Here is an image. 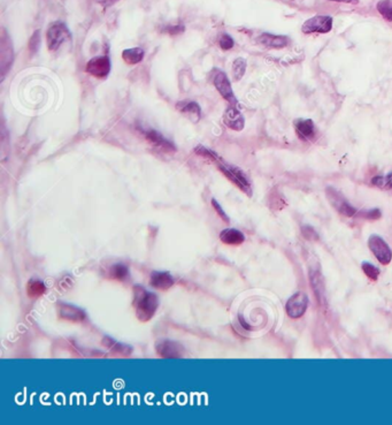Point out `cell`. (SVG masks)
Instances as JSON below:
<instances>
[{"instance_id": "obj_29", "label": "cell", "mask_w": 392, "mask_h": 425, "mask_svg": "<svg viewBox=\"0 0 392 425\" xmlns=\"http://www.w3.org/2000/svg\"><path fill=\"white\" fill-rule=\"evenodd\" d=\"M218 44H220V47L222 48V50L228 51V50H230V48L234 47L235 43H234V39H232V38L229 36V35L223 34L220 37V39H218Z\"/></svg>"}, {"instance_id": "obj_28", "label": "cell", "mask_w": 392, "mask_h": 425, "mask_svg": "<svg viewBox=\"0 0 392 425\" xmlns=\"http://www.w3.org/2000/svg\"><path fill=\"white\" fill-rule=\"evenodd\" d=\"M358 216L368 220H376V219H380L381 216H382V213H381V211L379 209H374V210L361 211V212L358 213Z\"/></svg>"}, {"instance_id": "obj_26", "label": "cell", "mask_w": 392, "mask_h": 425, "mask_svg": "<svg viewBox=\"0 0 392 425\" xmlns=\"http://www.w3.org/2000/svg\"><path fill=\"white\" fill-rule=\"evenodd\" d=\"M109 274L113 279L122 280L128 276V268L122 264H115L110 268Z\"/></svg>"}, {"instance_id": "obj_33", "label": "cell", "mask_w": 392, "mask_h": 425, "mask_svg": "<svg viewBox=\"0 0 392 425\" xmlns=\"http://www.w3.org/2000/svg\"><path fill=\"white\" fill-rule=\"evenodd\" d=\"M183 30H184V27H182V26H176V27H171L167 31H168L169 34L175 35V34H181Z\"/></svg>"}, {"instance_id": "obj_17", "label": "cell", "mask_w": 392, "mask_h": 425, "mask_svg": "<svg viewBox=\"0 0 392 425\" xmlns=\"http://www.w3.org/2000/svg\"><path fill=\"white\" fill-rule=\"evenodd\" d=\"M220 240L225 244L238 245L244 242L245 236L241 231L235 230V228H227L221 232Z\"/></svg>"}, {"instance_id": "obj_18", "label": "cell", "mask_w": 392, "mask_h": 425, "mask_svg": "<svg viewBox=\"0 0 392 425\" xmlns=\"http://www.w3.org/2000/svg\"><path fill=\"white\" fill-rule=\"evenodd\" d=\"M178 109L183 114L190 117L193 122H198L201 119V110L195 102H182L178 104Z\"/></svg>"}, {"instance_id": "obj_23", "label": "cell", "mask_w": 392, "mask_h": 425, "mask_svg": "<svg viewBox=\"0 0 392 425\" xmlns=\"http://www.w3.org/2000/svg\"><path fill=\"white\" fill-rule=\"evenodd\" d=\"M376 8L384 20L392 22V0H380Z\"/></svg>"}, {"instance_id": "obj_22", "label": "cell", "mask_w": 392, "mask_h": 425, "mask_svg": "<svg viewBox=\"0 0 392 425\" xmlns=\"http://www.w3.org/2000/svg\"><path fill=\"white\" fill-rule=\"evenodd\" d=\"M46 292V286L40 280H31L27 285V293L30 297H38L44 295Z\"/></svg>"}, {"instance_id": "obj_1", "label": "cell", "mask_w": 392, "mask_h": 425, "mask_svg": "<svg viewBox=\"0 0 392 425\" xmlns=\"http://www.w3.org/2000/svg\"><path fill=\"white\" fill-rule=\"evenodd\" d=\"M158 296L155 294L147 292L142 286H135L134 288V307L136 310V316L141 321L150 320L158 309Z\"/></svg>"}, {"instance_id": "obj_14", "label": "cell", "mask_w": 392, "mask_h": 425, "mask_svg": "<svg viewBox=\"0 0 392 425\" xmlns=\"http://www.w3.org/2000/svg\"><path fill=\"white\" fill-rule=\"evenodd\" d=\"M58 312L61 319H65L68 321L77 323V321H83L85 319L84 311L67 303H59Z\"/></svg>"}, {"instance_id": "obj_6", "label": "cell", "mask_w": 392, "mask_h": 425, "mask_svg": "<svg viewBox=\"0 0 392 425\" xmlns=\"http://www.w3.org/2000/svg\"><path fill=\"white\" fill-rule=\"evenodd\" d=\"M213 84L218 93L230 104V105H237V99H236L235 93L232 91L231 83L229 81L228 76L223 72H216V74L213 77Z\"/></svg>"}, {"instance_id": "obj_25", "label": "cell", "mask_w": 392, "mask_h": 425, "mask_svg": "<svg viewBox=\"0 0 392 425\" xmlns=\"http://www.w3.org/2000/svg\"><path fill=\"white\" fill-rule=\"evenodd\" d=\"M372 183L377 188L389 190L392 193V172L386 176H376L372 180Z\"/></svg>"}, {"instance_id": "obj_9", "label": "cell", "mask_w": 392, "mask_h": 425, "mask_svg": "<svg viewBox=\"0 0 392 425\" xmlns=\"http://www.w3.org/2000/svg\"><path fill=\"white\" fill-rule=\"evenodd\" d=\"M145 138L155 150L164 152V154H174L176 152L175 145L166 140L160 133L155 130H147L145 133Z\"/></svg>"}, {"instance_id": "obj_20", "label": "cell", "mask_w": 392, "mask_h": 425, "mask_svg": "<svg viewBox=\"0 0 392 425\" xmlns=\"http://www.w3.org/2000/svg\"><path fill=\"white\" fill-rule=\"evenodd\" d=\"M143 58H144V51L140 47L127 48V50H124L122 53V59L129 65L140 64V62L143 60Z\"/></svg>"}, {"instance_id": "obj_19", "label": "cell", "mask_w": 392, "mask_h": 425, "mask_svg": "<svg viewBox=\"0 0 392 425\" xmlns=\"http://www.w3.org/2000/svg\"><path fill=\"white\" fill-rule=\"evenodd\" d=\"M311 275V283H312V288L314 290L315 296H317V299L319 302H322V299H323L324 296V281L323 278H322V274L320 273L319 270H311L310 272Z\"/></svg>"}, {"instance_id": "obj_4", "label": "cell", "mask_w": 392, "mask_h": 425, "mask_svg": "<svg viewBox=\"0 0 392 425\" xmlns=\"http://www.w3.org/2000/svg\"><path fill=\"white\" fill-rule=\"evenodd\" d=\"M332 29V17L328 15H315L305 21L301 31L304 34H327Z\"/></svg>"}, {"instance_id": "obj_5", "label": "cell", "mask_w": 392, "mask_h": 425, "mask_svg": "<svg viewBox=\"0 0 392 425\" xmlns=\"http://www.w3.org/2000/svg\"><path fill=\"white\" fill-rule=\"evenodd\" d=\"M368 247L381 264L388 265L392 259V250L389 244L379 235H372L368 240Z\"/></svg>"}, {"instance_id": "obj_27", "label": "cell", "mask_w": 392, "mask_h": 425, "mask_svg": "<svg viewBox=\"0 0 392 425\" xmlns=\"http://www.w3.org/2000/svg\"><path fill=\"white\" fill-rule=\"evenodd\" d=\"M362 271L365 272V274L368 276L370 280H377L380 276V270L374 266L370 263H363L362 264Z\"/></svg>"}, {"instance_id": "obj_30", "label": "cell", "mask_w": 392, "mask_h": 425, "mask_svg": "<svg viewBox=\"0 0 392 425\" xmlns=\"http://www.w3.org/2000/svg\"><path fill=\"white\" fill-rule=\"evenodd\" d=\"M301 233H303L305 238H307V240H310V241H315L319 238L318 233L314 231V228L311 227V226L301 227Z\"/></svg>"}, {"instance_id": "obj_32", "label": "cell", "mask_w": 392, "mask_h": 425, "mask_svg": "<svg viewBox=\"0 0 392 425\" xmlns=\"http://www.w3.org/2000/svg\"><path fill=\"white\" fill-rule=\"evenodd\" d=\"M212 204H213V206L215 207V210H216V211H217L218 216H220V217L222 218V219H223L224 221H227V223H228V221H229V219H228L227 214H225V213L223 212V210H222V207H221L220 205H218V204H217V202H216V200H215V199H212Z\"/></svg>"}, {"instance_id": "obj_7", "label": "cell", "mask_w": 392, "mask_h": 425, "mask_svg": "<svg viewBox=\"0 0 392 425\" xmlns=\"http://www.w3.org/2000/svg\"><path fill=\"white\" fill-rule=\"evenodd\" d=\"M86 72L90 75H92L96 78H105L110 72V60L108 57L103 55V57L92 58L88 64H86Z\"/></svg>"}, {"instance_id": "obj_13", "label": "cell", "mask_w": 392, "mask_h": 425, "mask_svg": "<svg viewBox=\"0 0 392 425\" xmlns=\"http://www.w3.org/2000/svg\"><path fill=\"white\" fill-rule=\"evenodd\" d=\"M256 41L268 48L280 50V48L286 47L290 43V39L286 36H280V35L265 33V34H261L258 38H256Z\"/></svg>"}, {"instance_id": "obj_16", "label": "cell", "mask_w": 392, "mask_h": 425, "mask_svg": "<svg viewBox=\"0 0 392 425\" xmlns=\"http://www.w3.org/2000/svg\"><path fill=\"white\" fill-rule=\"evenodd\" d=\"M150 285L157 289L166 290L174 285V279L168 272H154L151 274Z\"/></svg>"}, {"instance_id": "obj_21", "label": "cell", "mask_w": 392, "mask_h": 425, "mask_svg": "<svg viewBox=\"0 0 392 425\" xmlns=\"http://www.w3.org/2000/svg\"><path fill=\"white\" fill-rule=\"evenodd\" d=\"M10 41L7 39V41H5L2 39V44H1V72H2V76L5 75V73L7 72L6 69L9 68L10 64H12L13 60V52H12V46H10Z\"/></svg>"}, {"instance_id": "obj_12", "label": "cell", "mask_w": 392, "mask_h": 425, "mask_svg": "<svg viewBox=\"0 0 392 425\" xmlns=\"http://www.w3.org/2000/svg\"><path fill=\"white\" fill-rule=\"evenodd\" d=\"M298 137L303 141H312L317 136V128L311 119H297L293 122Z\"/></svg>"}, {"instance_id": "obj_10", "label": "cell", "mask_w": 392, "mask_h": 425, "mask_svg": "<svg viewBox=\"0 0 392 425\" xmlns=\"http://www.w3.org/2000/svg\"><path fill=\"white\" fill-rule=\"evenodd\" d=\"M327 195L329 200H330V203L335 206V209H337L339 211V213H342L343 216L345 217L356 216V210L346 202L345 198L341 195V193H338L334 189L328 188Z\"/></svg>"}, {"instance_id": "obj_11", "label": "cell", "mask_w": 392, "mask_h": 425, "mask_svg": "<svg viewBox=\"0 0 392 425\" xmlns=\"http://www.w3.org/2000/svg\"><path fill=\"white\" fill-rule=\"evenodd\" d=\"M223 122L225 126L235 131H241L245 126L244 116L239 112L236 105H230L223 114Z\"/></svg>"}, {"instance_id": "obj_2", "label": "cell", "mask_w": 392, "mask_h": 425, "mask_svg": "<svg viewBox=\"0 0 392 425\" xmlns=\"http://www.w3.org/2000/svg\"><path fill=\"white\" fill-rule=\"evenodd\" d=\"M216 164L218 169L223 173L225 178L230 180V181L234 183L236 187H238L242 192L248 193V195H251L252 193L251 185H249V181L248 180V178H246L245 174L241 171V169L235 167V166L225 164V162L222 161V159L220 158L216 160Z\"/></svg>"}, {"instance_id": "obj_31", "label": "cell", "mask_w": 392, "mask_h": 425, "mask_svg": "<svg viewBox=\"0 0 392 425\" xmlns=\"http://www.w3.org/2000/svg\"><path fill=\"white\" fill-rule=\"evenodd\" d=\"M38 44H39V31H36V33L34 34V36L31 37L29 43V50L31 51V53H35V52L37 51Z\"/></svg>"}, {"instance_id": "obj_8", "label": "cell", "mask_w": 392, "mask_h": 425, "mask_svg": "<svg viewBox=\"0 0 392 425\" xmlns=\"http://www.w3.org/2000/svg\"><path fill=\"white\" fill-rule=\"evenodd\" d=\"M308 299L304 293H296L286 302V312L291 318H299L306 312Z\"/></svg>"}, {"instance_id": "obj_34", "label": "cell", "mask_w": 392, "mask_h": 425, "mask_svg": "<svg viewBox=\"0 0 392 425\" xmlns=\"http://www.w3.org/2000/svg\"><path fill=\"white\" fill-rule=\"evenodd\" d=\"M97 1H98L100 5H103V6H110V5H113V3L115 1H117V0H97Z\"/></svg>"}, {"instance_id": "obj_35", "label": "cell", "mask_w": 392, "mask_h": 425, "mask_svg": "<svg viewBox=\"0 0 392 425\" xmlns=\"http://www.w3.org/2000/svg\"><path fill=\"white\" fill-rule=\"evenodd\" d=\"M331 1L345 2V3H353V5H356V3H359V0H331Z\"/></svg>"}, {"instance_id": "obj_24", "label": "cell", "mask_w": 392, "mask_h": 425, "mask_svg": "<svg viewBox=\"0 0 392 425\" xmlns=\"http://www.w3.org/2000/svg\"><path fill=\"white\" fill-rule=\"evenodd\" d=\"M246 60L243 58H237L232 64V78L235 81H239L245 74Z\"/></svg>"}, {"instance_id": "obj_15", "label": "cell", "mask_w": 392, "mask_h": 425, "mask_svg": "<svg viewBox=\"0 0 392 425\" xmlns=\"http://www.w3.org/2000/svg\"><path fill=\"white\" fill-rule=\"evenodd\" d=\"M157 351L161 357L165 358H178L182 356L183 348L178 342L164 340L157 345Z\"/></svg>"}, {"instance_id": "obj_3", "label": "cell", "mask_w": 392, "mask_h": 425, "mask_svg": "<svg viewBox=\"0 0 392 425\" xmlns=\"http://www.w3.org/2000/svg\"><path fill=\"white\" fill-rule=\"evenodd\" d=\"M71 39V33L65 23L54 22L52 23L46 31V43L51 52H55L62 44Z\"/></svg>"}]
</instances>
